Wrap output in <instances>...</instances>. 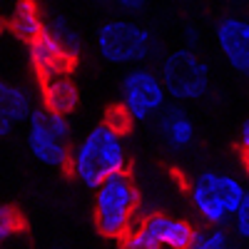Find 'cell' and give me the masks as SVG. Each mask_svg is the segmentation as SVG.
Wrapping results in <instances>:
<instances>
[{
    "label": "cell",
    "mask_w": 249,
    "mask_h": 249,
    "mask_svg": "<svg viewBox=\"0 0 249 249\" xmlns=\"http://www.w3.org/2000/svg\"><path fill=\"white\" fill-rule=\"evenodd\" d=\"M43 100L50 112L68 115L77 107V88L68 72H55L43 77Z\"/></svg>",
    "instance_id": "7c38bea8"
},
{
    "label": "cell",
    "mask_w": 249,
    "mask_h": 249,
    "mask_svg": "<svg viewBox=\"0 0 249 249\" xmlns=\"http://www.w3.org/2000/svg\"><path fill=\"white\" fill-rule=\"evenodd\" d=\"M160 130H162V137L167 140V144L175 147V150L187 147V144H192V140H195V124H192L190 117L182 115V112L164 115Z\"/></svg>",
    "instance_id": "5bb4252c"
},
{
    "label": "cell",
    "mask_w": 249,
    "mask_h": 249,
    "mask_svg": "<svg viewBox=\"0 0 249 249\" xmlns=\"http://www.w3.org/2000/svg\"><path fill=\"white\" fill-rule=\"evenodd\" d=\"M160 77L164 82V90L170 97L192 102L199 100L207 90H210V68L207 62L190 53V50H175L162 60Z\"/></svg>",
    "instance_id": "8992f818"
},
{
    "label": "cell",
    "mask_w": 249,
    "mask_h": 249,
    "mask_svg": "<svg viewBox=\"0 0 249 249\" xmlns=\"http://www.w3.org/2000/svg\"><path fill=\"white\" fill-rule=\"evenodd\" d=\"M115 3L120 8H124V10H137V8L144 5V0H115Z\"/></svg>",
    "instance_id": "44dd1931"
},
{
    "label": "cell",
    "mask_w": 249,
    "mask_h": 249,
    "mask_svg": "<svg viewBox=\"0 0 249 249\" xmlns=\"http://www.w3.org/2000/svg\"><path fill=\"white\" fill-rule=\"evenodd\" d=\"M249 190L242 184L239 177L227 172H202L190 184V202L195 207L197 217L210 227H224L232 222L234 212L239 210V202Z\"/></svg>",
    "instance_id": "7a4b0ae2"
},
{
    "label": "cell",
    "mask_w": 249,
    "mask_h": 249,
    "mask_svg": "<svg viewBox=\"0 0 249 249\" xmlns=\"http://www.w3.org/2000/svg\"><path fill=\"white\" fill-rule=\"evenodd\" d=\"M30 60H33V68L37 70L40 80H43L55 72H68L75 57L57 43V37L53 33L45 30L43 35L30 43Z\"/></svg>",
    "instance_id": "9c48e42d"
},
{
    "label": "cell",
    "mask_w": 249,
    "mask_h": 249,
    "mask_svg": "<svg viewBox=\"0 0 249 249\" xmlns=\"http://www.w3.org/2000/svg\"><path fill=\"white\" fill-rule=\"evenodd\" d=\"M20 230H23V217L18 214V210L0 204V242H8Z\"/></svg>",
    "instance_id": "ac0fdd59"
},
{
    "label": "cell",
    "mask_w": 249,
    "mask_h": 249,
    "mask_svg": "<svg viewBox=\"0 0 249 249\" xmlns=\"http://www.w3.org/2000/svg\"><path fill=\"white\" fill-rule=\"evenodd\" d=\"M30 95L15 82L0 77V137L10 135L20 122L30 120Z\"/></svg>",
    "instance_id": "8fae6325"
},
{
    "label": "cell",
    "mask_w": 249,
    "mask_h": 249,
    "mask_svg": "<svg viewBox=\"0 0 249 249\" xmlns=\"http://www.w3.org/2000/svg\"><path fill=\"white\" fill-rule=\"evenodd\" d=\"M217 45L227 65L249 77V20L224 18L217 25Z\"/></svg>",
    "instance_id": "ba28073f"
},
{
    "label": "cell",
    "mask_w": 249,
    "mask_h": 249,
    "mask_svg": "<svg viewBox=\"0 0 249 249\" xmlns=\"http://www.w3.org/2000/svg\"><path fill=\"white\" fill-rule=\"evenodd\" d=\"M137 187L127 172H117L95 190V227L110 239H122L137 217Z\"/></svg>",
    "instance_id": "3957f363"
},
{
    "label": "cell",
    "mask_w": 249,
    "mask_h": 249,
    "mask_svg": "<svg viewBox=\"0 0 249 249\" xmlns=\"http://www.w3.org/2000/svg\"><path fill=\"white\" fill-rule=\"evenodd\" d=\"M124 164H127V152H124L122 130L112 122L92 127L72 147L70 157V170L75 179L90 190H97L100 182H105L107 177L124 172Z\"/></svg>",
    "instance_id": "6da1fadb"
},
{
    "label": "cell",
    "mask_w": 249,
    "mask_h": 249,
    "mask_svg": "<svg viewBox=\"0 0 249 249\" xmlns=\"http://www.w3.org/2000/svg\"><path fill=\"white\" fill-rule=\"evenodd\" d=\"M190 249H234V247H232V239L227 234V230L210 227V230H202L195 234Z\"/></svg>",
    "instance_id": "2e32d148"
},
{
    "label": "cell",
    "mask_w": 249,
    "mask_h": 249,
    "mask_svg": "<svg viewBox=\"0 0 249 249\" xmlns=\"http://www.w3.org/2000/svg\"><path fill=\"white\" fill-rule=\"evenodd\" d=\"M155 48L152 33L130 20H110L97 30V50L107 62L132 65L142 62Z\"/></svg>",
    "instance_id": "5b68a950"
},
{
    "label": "cell",
    "mask_w": 249,
    "mask_h": 249,
    "mask_svg": "<svg viewBox=\"0 0 249 249\" xmlns=\"http://www.w3.org/2000/svg\"><path fill=\"white\" fill-rule=\"evenodd\" d=\"M167 90L152 70H130L120 88V110L127 120H150L164 107Z\"/></svg>",
    "instance_id": "52a82bcc"
},
{
    "label": "cell",
    "mask_w": 249,
    "mask_h": 249,
    "mask_svg": "<svg viewBox=\"0 0 249 249\" xmlns=\"http://www.w3.org/2000/svg\"><path fill=\"white\" fill-rule=\"evenodd\" d=\"M10 28L20 40H28V43L45 33V20L40 15L35 0H18L10 18Z\"/></svg>",
    "instance_id": "4fadbf2b"
},
{
    "label": "cell",
    "mask_w": 249,
    "mask_h": 249,
    "mask_svg": "<svg viewBox=\"0 0 249 249\" xmlns=\"http://www.w3.org/2000/svg\"><path fill=\"white\" fill-rule=\"evenodd\" d=\"M70 122L68 115L45 110H33L28 120V147L35 160H40L48 167H70Z\"/></svg>",
    "instance_id": "277c9868"
},
{
    "label": "cell",
    "mask_w": 249,
    "mask_h": 249,
    "mask_svg": "<svg viewBox=\"0 0 249 249\" xmlns=\"http://www.w3.org/2000/svg\"><path fill=\"white\" fill-rule=\"evenodd\" d=\"M45 30L53 33V35L57 37V43L65 48L72 57L80 53V37H77V33L72 30V25L68 23V20H62V18H50L48 23H45Z\"/></svg>",
    "instance_id": "9a60e30c"
},
{
    "label": "cell",
    "mask_w": 249,
    "mask_h": 249,
    "mask_svg": "<svg viewBox=\"0 0 249 249\" xmlns=\"http://www.w3.org/2000/svg\"><path fill=\"white\" fill-rule=\"evenodd\" d=\"M237 147H239V155H242V160L249 164V115L244 117L242 127H239V140H237Z\"/></svg>",
    "instance_id": "ffe728a7"
},
{
    "label": "cell",
    "mask_w": 249,
    "mask_h": 249,
    "mask_svg": "<svg viewBox=\"0 0 249 249\" xmlns=\"http://www.w3.org/2000/svg\"><path fill=\"white\" fill-rule=\"evenodd\" d=\"M120 249H162L157 237L147 230V227H132V230L120 239Z\"/></svg>",
    "instance_id": "e0dca14e"
},
{
    "label": "cell",
    "mask_w": 249,
    "mask_h": 249,
    "mask_svg": "<svg viewBox=\"0 0 249 249\" xmlns=\"http://www.w3.org/2000/svg\"><path fill=\"white\" fill-rule=\"evenodd\" d=\"M232 224H234V234H237L239 239L249 242V192H247L244 199L239 202V210L234 212Z\"/></svg>",
    "instance_id": "d6986e66"
},
{
    "label": "cell",
    "mask_w": 249,
    "mask_h": 249,
    "mask_svg": "<svg viewBox=\"0 0 249 249\" xmlns=\"http://www.w3.org/2000/svg\"><path fill=\"white\" fill-rule=\"evenodd\" d=\"M140 224L147 227L164 249H190V244L197 234V230L187 219L170 217V214H162V212L147 214Z\"/></svg>",
    "instance_id": "30bf717a"
}]
</instances>
